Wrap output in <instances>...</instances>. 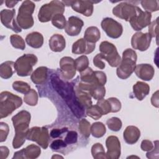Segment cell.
I'll return each instance as SVG.
<instances>
[{
	"mask_svg": "<svg viewBox=\"0 0 159 159\" xmlns=\"http://www.w3.org/2000/svg\"><path fill=\"white\" fill-rule=\"evenodd\" d=\"M51 82L53 88L64 99L73 113L78 118L83 117L84 113V107L79 102L71 84L63 81L55 74L51 76Z\"/></svg>",
	"mask_w": 159,
	"mask_h": 159,
	"instance_id": "1",
	"label": "cell"
},
{
	"mask_svg": "<svg viewBox=\"0 0 159 159\" xmlns=\"http://www.w3.org/2000/svg\"><path fill=\"white\" fill-rule=\"evenodd\" d=\"M31 116L30 112L22 110L12 117L13 126L15 130V135L12 141V147L17 149L24 143L28 130Z\"/></svg>",
	"mask_w": 159,
	"mask_h": 159,
	"instance_id": "2",
	"label": "cell"
},
{
	"mask_svg": "<svg viewBox=\"0 0 159 159\" xmlns=\"http://www.w3.org/2000/svg\"><path fill=\"white\" fill-rule=\"evenodd\" d=\"M137 59V55L134 50L125 49L122 53V58L116 70L117 76L122 80L128 78L135 70Z\"/></svg>",
	"mask_w": 159,
	"mask_h": 159,
	"instance_id": "3",
	"label": "cell"
},
{
	"mask_svg": "<svg viewBox=\"0 0 159 159\" xmlns=\"http://www.w3.org/2000/svg\"><path fill=\"white\" fill-rule=\"evenodd\" d=\"M22 104V100L20 97L9 91L1 92L0 94V118L7 117Z\"/></svg>",
	"mask_w": 159,
	"mask_h": 159,
	"instance_id": "4",
	"label": "cell"
},
{
	"mask_svg": "<svg viewBox=\"0 0 159 159\" xmlns=\"http://www.w3.org/2000/svg\"><path fill=\"white\" fill-rule=\"evenodd\" d=\"M35 7V4L29 0L24 1L19 7L16 20L21 29H28L34 25V22L32 14Z\"/></svg>",
	"mask_w": 159,
	"mask_h": 159,
	"instance_id": "5",
	"label": "cell"
},
{
	"mask_svg": "<svg viewBox=\"0 0 159 159\" xmlns=\"http://www.w3.org/2000/svg\"><path fill=\"white\" fill-rule=\"evenodd\" d=\"M64 12L65 4L62 1H52L42 6L38 13V19L41 22H47L51 20L55 14H63Z\"/></svg>",
	"mask_w": 159,
	"mask_h": 159,
	"instance_id": "6",
	"label": "cell"
},
{
	"mask_svg": "<svg viewBox=\"0 0 159 159\" xmlns=\"http://www.w3.org/2000/svg\"><path fill=\"white\" fill-rule=\"evenodd\" d=\"M37 61V57L34 54H24L19 57L14 63V69L17 75L23 77L29 76Z\"/></svg>",
	"mask_w": 159,
	"mask_h": 159,
	"instance_id": "7",
	"label": "cell"
},
{
	"mask_svg": "<svg viewBox=\"0 0 159 159\" xmlns=\"http://www.w3.org/2000/svg\"><path fill=\"white\" fill-rule=\"evenodd\" d=\"M99 50L102 60L107 61L111 66L117 67L119 65L121 58L116 47L113 43L103 41L99 45Z\"/></svg>",
	"mask_w": 159,
	"mask_h": 159,
	"instance_id": "8",
	"label": "cell"
},
{
	"mask_svg": "<svg viewBox=\"0 0 159 159\" xmlns=\"http://www.w3.org/2000/svg\"><path fill=\"white\" fill-rule=\"evenodd\" d=\"M26 139L35 142L42 148L46 149L50 140L48 129L45 127H33L28 130Z\"/></svg>",
	"mask_w": 159,
	"mask_h": 159,
	"instance_id": "9",
	"label": "cell"
},
{
	"mask_svg": "<svg viewBox=\"0 0 159 159\" xmlns=\"http://www.w3.org/2000/svg\"><path fill=\"white\" fill-rule=\"evenodd\" d=\"M138 8L128 2H122L112 9V13L116 17L129 22L137 14Z\"/></svg>",
	"mask_w": 159,
	"mask_h": 159,
	"instance_id": "10",
	"label": "cell"
},
{
	"mask_svg": "<svg viewBox=\"0 0 159 159\" xmlns=\"http://www.w3.org/2000/svg\"><path fill=\"white\" fill-rule=\"evenodd\" d=\"M101 25L106 35L110 38L117 39L122 34V25L112 18L106 17L103 19Z\"/></svg>",
	"mask_w": 159,
	"mask_h": 159,
	"instance_id": "11",
	"label": "cell"
},
{
	"mask_svg": "<svg viewBox=\"0 0 159 159\" xmlns=\"http://www.w3.org/2000/svg\"><path fill=\"white\" fill-rule=\"evenodd\" d=\"M65 6H70L73 11L83 14L84 16L89 17L93 14L94 6L93 4L95 2L93 1H63Z\"/></svg>",
	"mask_w": 159,
	"mask_h": 159,
	"instance_id": "12",
	"label": "cell"
},
{
	"mask_svg": "<svg viewBox=\"0 0 159 159\" xmlns=\"http://www.w3.org/2000/svg\"><path fill=\"white\" fill-rule=\"evenodd\" d=\"M151 18L152 14L150 12L143 11L139 7L137 14L130 20L129 22L134 30L140 31L150 24Z\"/></svg>",
	"mask_w": 159,
	"mask_h": 159,
	"instance_id": "13",
	"label": "cell"
},
{
	"mask_svg": "<svg viewBox=\"0 0 159 159\" xmlns=\"http://www.w3.org/2000/svg\"><path fill=\"white\" fill-rule=\"evenodd\" d=\"M16 10L12 9H2L0 12L1 23L6 27L12 30L16 33H19L22 31L21 28L17 23L15 19Z\"/></svg>",
	"mask_w": 159,
	"mask_h": 159,
	"instance_id": "14",
	"label": "cell"
},
{
	"mask_svg": "<svg viewBox=\"0 0 159 159\" xmlns=\"http://www.w3.org/2000/svg\"><path fill=\"white\" fill-rule=\"evenodd\" d=\"M151 40L152 37L148 33L138 32L132 35L131 45L134 49L143 52L149 48Z\"/></svg>",
	"mask_w": 159,
	"mask_h": 159,
	"instance_id": "15",
	"label": "cell"
},
{
	"mask_svg": "<svg viewBox=\"0 0 159 159\" xmlns=\"http://www.w3.org/2000/svg\"><path fill=\"white\" fill-rule=\"evenodd\" d=\"M60 73L63 79L71 80L76 75L75 60L70 57H64L60 61Z\"/></svg>",
	"mask_w": 159,
	"mask_h": 159,
	"instance_id": "16",
	"label": "cell"
},
{
	"mask_svg": "<svg viewBox=\"0 0 159 159\" xmlns=\"http://www.w3.org/2000/svg\"><path fill=\"white\" fill-rule=\"evenodd\" d=\"M106 146L107 147V158L117 159L120 157V143L116 136H109L106 140Z\"/></svg>",
	"mask_w": 159,
	"mask_h": 159,
	"instance_id": "17",
	"label": "cell"
},
{
	"mask_svg": "<svg viewBox=\"0 0 159 159\" xmlns=\"http://www.w3.org/2000/svg\"><path fill=\"white\" fill-rule=\"evenodd\" d=\"M40 153L41 149L39 146L35 144H30L26 148L15 152L12 158L34 159L38 158Z\"/></svg>",
	"mask_w": 159,
	"mask_h": 159,
	"instance_id": "18",
	"label": "cell"
},
{
	"mask_svg": "<svg viewBox=\"0 0 159 159\" xmlns=\"http://www.w3.org/2000/svg\"><path fill=\"white\" fill-rule=\"evenodd\" d=\"M84 25L83 21L76 16H71L66 22L65 30L70 36H76L81 32Z\"/></svg>",
	"mask_w": 159,
	"mask_h": 159,
	"instance_id": "19",
	"label": "cell"
},
{
	"mask_svg": "<svg viewBox=\"0 0 159 159\" xmlns=\"http://www.w3.org/2000/svg\"><path fill=\"white\" fill-rule=\"evenodd\" d=\"M95 43H91L84 39H80L73 43L71 52L74 54H89L94 51L95 49Z\"/></svg>",
	"mask_w": 159,
	"mask_h": 159,
	"instance_id": "20",
	"label": "cell"
},
{
	"mask_svg": "<svg viewBox=\"0 0 159 159\" xmlns=\"http://www.w3.org/2000/svg\"><path fill=\"white\" fill-rule=\"evenodd\" d=\"M134 71L137 76L143 81H150L155 74L154 68L152 65L148 63L136 65Z\"/></svg>",
	"mask_w": 159,
	"mask_h": 159,
	"instance_id": "21",
	"label": "cell"
},
{
	"mask_svg": "<svg viewBox=\"0 0 159 159\" xmlns=\"http://www.w3.org/2000/svg\"><path fill=\"white\" fill-rule=\"evenodd\" d=\"M140 137V130L134 125L127 126L123 133V137L125 142L129 145L135 143L139 140Z\"/></svg>",
	"mask_w": 159,
	"mask_h": 159,
	"instance_id": "22",
	"label": "cell"
},
{
	"mask_svg": "<svg viewBox=\"0 0 159 159\" xmlns=\"http://www.w3.org/2000/svg\"><path fill=\"white\" fill-rule=\"evenodd\" d=\"M49 47L55 52H62L66 47V41L64 37L59 34H53L49 39Z\"/></svg>",
	"mask_w": 159,
	"mask_h": 159,
	"instance_id": "23",
	"label": "cell"
},
{
	"mask_svg": "<svg viewBox=\"0 0 159 159\" xmlns=\"http://www.w3.org/2000/svg\"><path fill=\"white\" fill-rule=\"evenodd\" d=\"M149 92L150 86L144 82L137 81L133 86V93L139 101H142L148 94Z\"/></svg>",
	"mask_w": 159,
	"mask_h": 159,
	"instance_id": "24",
	"label": "cell"
},
{
	"mask_svg": "<svg viewBox=\"0 0 159 159\" xmlns=\"http://www.w3.org/2000/svg\"><path fill=\"white\" fill-rule=\"evenodd\" d=\"M25 42L29 46L34 48H39L43 43V37L40 32H33L26 36Z\"/></svg>",
	"mask_w": 159,
	"mask_h": 159,
	"instance_id": "25",
	"label": "cell"
},
{
	"mask_svg": "<svg viewBox=\"0 0 159 159\" xmlns=\"http://www.w3.org/2000/svg\"><path fill=\"white\" fill-rule=\"evenodd\" d=\"M48 68L46 66L38 67L31 75L32 81L36 84H43L47 79Z\"/></svg>",
	"mask_w": 159,
	"mask_h": 159,
	"instance_id": "26",
	"label": "cell"
},
{
	"mask_svg": "<svg viewBox=\"0 0 159 159\" xmlns=\"http://www.w3.org/2000/svg\"><path fill=\"white\" fill-rule=\"evenodd\" d=\"M75 93L79 102L84 108H88L92 105L91 96L89 92L81 90L76 87Z\"/></svg>",
	"mask_w": 159,
	"mask_h": 159,
	"instance_id": "27",
	"label": "cell"
},
{
	"mask_svg": "<svg viewBox=\"0 0 159 159\" xmlns=\"http://www.w3.org/2000/svg\"><path fill=\"white\" fill-rule=\"evenodd\" d=\"M101 37V33L99 29L95 26H91L88 27L84 35V39L87 42L95 43L97 42Z\"/></svg>",
	"mask_w": 159,
	"mask_h": 159,
	"instance_id": "28",
	"label": "cell"
},
{
	"mask_svg": "<svg viewBox=\"0 0 159 159\" xmlns=\"http://www.w3.org/2000/svg\"><path fill=\"white\" fill-rule=\"evenodd\" d=\"M14 62L12 61H7L0 65V76L3 79L10 78L15 72Z\"/></svg>",
	"mask_w": 159,
	"mask_h": 159,
	"instance_id": "29",
	"label": "cell"
},
{
	"mask_svg": "<svg viewBox=\"0 0 159 159\" xmlns=\"http://www.w3.org/2000/svg\"><path fill=\"white\" fill-rule=\"evenodd\" d=\"M89 93L94 99L99 100L105 96L106 89L104 86H101L96 83H89Z\"/></svg>",
	"mask_w": 159,
	"mask_h": 159,
	"instance_id": "30",
	"label": "cell"
},
{
	"mask_svg": "<svg viewBox=\"0 0 159 159\" xmlns=\"http://www.w3.org/2000/svg\"><path fill=\"white\" fill-rule=\"evenodd\" d=\"M90 130L92 135L96 138L102 137L106 132L105 125L101 122H96L92 124Z\"/></svg>",
	"mask_w": 159,
	"mask_h": 159,
	"instance_id": "31",
	"label": "cell"
},
{
	"mask_svg": "<svg viewBox=\"0 0 159 159\" xmlns=\"http://www.w3.org/2000/svg\"><path fill=\"white\" fill-rule=\"evenodd\" d=\"M91 154L94 159H106V153L102 145L100 143H94L91 147Z\"/></svg>",
	"mask_w": 159,
	"mask_h": 159,
	"instance_id": "32",
	"label": "cell"
},
{
	"mask_svg": "<svg viewBox=\"0 0 159 159\" xmlns=\"http://www.w3.org/2000/svg\"><path fill=\"white\" fill-rule=\"evenodd\" d=\"M80 80L81 82L86 83H96L95 82L94 71L89 67L80 73Z\"/></svg>",
	"mask_w": 159,
	"mask_h": 159,
	"instance_id": "33",
	"label": "cell"
},
{
	"mask_svg": "<svg viewBox=\"0 0 159 159\" xmlns=\"http://www.w3.org/2000/svg\"><path fill=\"white\" fill-rule=\"evenodd\" d=\"M91 125L89 121L86 119H81L78 124L80 133L85 138H88L91 134Z\"/></svg>",
	"mask_w": 159,
	"mask_h": 159,
	"instance_id": "34",
	"label": "cell"
},
{
	"mask_svg": "<svg viewBox=\"0 0 159 159\" xmlns=\"http://www.w3.org/2000/svg\"><path fill=\"white\" fill-rule=\"evenodd\" d=\"M24 101L29 106H34L37 105L38 102V94L36 91L34 89H31L27 94H25Z\"/></svg>",
	"mask_w": 159,
	"mask_h": 159,
	"instance_id": "35",
	"label": "cell"
},
{
	"mask_svg": "<svg viewBox=\"0 0 159 159\" xmlns=\"http://www.w3.org/2000/svg\"><path fill=\"white\" fill-rule=\"evenodd\" d=\"M10 42L12 46L17 49L23 50L25 48V41L22 37L17 34L11 35L10 37Z\"/></svg>",
	"mask_w": 159,
	"mask_h": 159,
	"instance_id": "36",
	"label": "cell"
},
{
	"mask_svg": "<svg viewBox=\"0 0 159 159\" xmlns=\"http://www.w3.org/2000/svg\"><path fill=\"white\" fill-rule=\"evenodd\" d=\"M76 70L79 72H81L88 68L89 60L86 55H81L75 60Z\"/></svg>",
	"mask_w": 159,
	"mask_h": 159,
	"instance_id": "37",
	"label": "cell"
},
{
	"mask_svg": "<svg viewBox=\"0 0 159 159\" xmlns=\"http://www.w3.org/2000/svg\"><path fill=\"white\" fill-rule=\"evenodd\" d=\"M142 6L145 10V11L152 12L158 11L159 9V2L158 1H142L140 2Z\"/></svg>",
	"mask_w": 159,
	"mask_h": 159,
	"instance_id": "38",
	"label": "cell"
},
{
	"mask_svg": "<svg viewBox=\"0 0 159 159\" xmlns=\"http://www.w3.org/2000/svg\"><path fill=\"white\" fill-rule=\"evenodd\" d=\"M13 89L20 93L27 94L31 89L30 86L26 82L22 81H16L12 83Z\"/></svg>",
	"mask_w": 159,
	"mask_h": 159,
	"instance_id": "39",
	"label": "cell"
},
{
	"mask_svg": "<svg viewBox=\"0 0 159 159\" xmlns=\"http://www.w3.org/2000/svg\"><path fill=\"white\" fill-rule=\"evenodd\" d=\"M51 21L52 25L59 29H65L66 24L65 17L61 14H55L52 17Z\"/></svg>",
	"mask_w": 159,
	"mask_h": 159,
	"instance_id": "40",
	"label": "cell"
},
{
	"mask_svg": "<svg viewBox=\"0 0 159 159\" xmlns=\"http://www.w3.org/2000/svg\"><path fill=\"white\" fill-rule=\"evenodd\" d=\"M106 124L111 130L114 132L120 130L122 125L121 120L116 117H113L107 119L106 121Z\"/></svg>",
	"mask_w": 159,
	"mask_h": 159,
	"instance_id": "41",
	"label": "cell"
},
{
	"mask_svg": "<svg viewBox=\"0 0 159 159\" xmlns=\"http://www.w3.org/2000/svg\"><path fill=\"white\" fill-rule=\"evenodd\" d=\"M86 114L87 116L94 120H98L100 119L102 116L100 109L96 104L91 105V106L86 108Z\"/></svg>",
	"mask_w": 159,
	"mask_h": 159,
	"instance_id": "42",
	"label": "cell"
},
{
	"mask_svg": "<svg viewBox=\"0 0 159 159\" xmlns=\"http://www.w3.org/2000/svg\"><path fill=\"white\" fill-rule=\"evenodd\" d=\"M96 105L100 109L102 115H106L109 112H111V107L109 102L107 99H104L103 98L98 100Z\"/></svg>",
	"mask_w": 159,
	"mask_h": 159,
	"instance_id": "43",
	"label": "cell"
},
{
	"mask_svg": "<svg viewBox=\"0 0 159 159\" xmlns=\"http://www.w3.org/2000/svg\"><path fill=\"white\" fill-rule=\"evenodd\" d=\"M158 18H157L155 20L150 22V24L148 25V34L150 35V36L152 37L156 38L157 43L158 44Z\"/></svg>",
	"mask_w": 159,
	"mask_h": 159,
	"instance_id": "44",
	"label": "cell"
},
{
	"mask_svg": "<svg viewBox=\"0 0 159 159\" xmlns=\"http://www.w3.org/2000/svg\"><path fill=\"white\" fill-rule=\"evenodd\" d=\"M78 140V134L75 130H70L67 132L65 137V142L66 145L74 144L77 142Z\"/></svg>",
	"mask_w": 159,
	"mask_h": 159,
	"instance_id": "45",
	"label": "cell"
},
{
	"mask_svg": "<svg viewBox=\"0 0 159 159\" xmlns=\"http://www.w3.org/2000/svg\"><path fill=\"white\" fill-rule=\"evenodd\" d=\"M109 102L111 107V112H117L121 109V102L116 98H109L107 99Z\"/></svg>",
	"mask_w": 159,
	"mask_h": 159,
	"instance_id": "46",
	"label": "cell"
},
{
	"mask_svg": "<svg viewBox=\"0 0 159 159\" xmlns=\"http://www.w3.org/2000/svg\"><path fill=\"white\" fill-rule=\"evenodd\" d=\"M95 82L99 85L104 86L107 81L106 74L101 71H94Z\"/></svg>",
	"mask_w": 159,
	"mask_h": 159,
	"instance_id": "47",
	"label": "cell"
},
{
	"mask_svg": "<svg viewBox=\"0 0 159 159\" xmlns=\"http://www.w3.org/2000/svg\"><path fill=\"white\" fill-rule=\"evenodd\" d=\"M9 129L8 125L5 122H0V134H1L0 142H3L6 140L9 134Z\"/></svg>",
	"mask_w": 159,
	"mask_h": 159,
	"instance_id": "48",
	"label": "cell"
},
{
	"mask_svg": "<svg viewBox=\"0 0 159 159\" xmlns=\"http://www.w3.org/2000/svg\"><path fill=\"white\" fill-rule=\"evenodd\" d=\"M67 145L65 142L64 140L61 139H56L54 140L50 144V147L52 150L58 151L60 149H63L65 147H66Z\"/></svg>",
	"mask_w": 159,
	"mask_h": 159,
	"instance_id": "49",
	"label": "cell"
},
{
	"mask_svg": "<svg viewBox=\"0 0 159 159\" xmlns=\"http://www.w3.org/2000/svg\"><path fill=\"white\" fill-rule=\"evenodd\" d=\"M158 141L156 140L154 142L155 143V146L153 148L152 150H151L150 151H148L147 154L146 156L148 158H150V159H154V158H158Z\"/></svg>",
	"mask_w": 159,
	"mask_h": 159,
	"instance_id": "50",
	"label": "cell"
},
{
	"mask_svg": "<svg viewBox=\"0 0 159 159\" xmlns=\"http://www.w3.org/2000/svg\"><path fill=\"white\" fill-rule=\"evenodd\" d=\"M93 64L97 68L102 70L105 68V63L102 61V58L101 57V53L97 54L94 58H93Z\"/></svg>",
	"mask_w": 159,
	"mask_h": 159,
	"instance_id": "51",
	"label": "cell"
},
{
	"mask_svg": "<svg viewBox=\"0 0 159 159\" xmlns=\"http://www.w3.org/2000/svg\"><path fill=\"white\" fill-rule=\"evenodd\" d=\"M67 131H68L67 127H63L62 129H53L50 131V135L52 138L56 139Z\"/></svg>",
	"mask_w": 159,
	"mask_h": 159,
	"instance_id": "52",
	"label": "cell"
},
{
	"mask_svg": "<svg viewBox=\"0 0 159 159\" xmlns=\"http://www.w3.org/2000/svg\"><path fill=\"white\" fill-rule=\"evenodd\" d=\"M154 147L153 143L149 140H143L141 142L140 148L143 151L148 152L153 149Z\"/></svg>",
	"mask_w": 159,
	"mask_h": 159,
	"instance_id": "53",
	"label": "cell"
},
{
	"mask_svg": "<svg viewBox=\"0 0 159 159\" xmlns=\"http://www.w3.org/2000/svg\"><path fill=\"white\" fill-rule=\"evenodd\" d=\"M0 152H1V155H0L1 159H5L8 157L9 150L7 147L1 146L0 147Z\"/></svg>",
	"mask_w": 159,
	"mask_h": 159,
	"instance_id": "54",
	"label": "cell"
},
{
	"mask_svg": "<svg viewBox=\"0 0 159 159\" xmlns=\"http://www.w3.org/2000/svg\"><path fill=\"white\" fill-rule=\"evenodd\" d=\"M158 91H157L152 96L151 98V102L152 104L156 107H158Z\"/></svg>",
	"mask_w": 159,
	"mask_h": 159,
	"instance_id": "55",
	"label": "cell"
},
{
	"mask_svg": "<svg viewBox=\"0 0 159 159\" xmlns=\"http://www.w3.org/2000/svg\"><path fill=\"white\" fill-rule=\"evenodd\" d=\"M6 3V6L7 7L9 8H12L14 6H16V4L18 3V1H5Z\"/></svg>",
	"mask_w": 159,
	"mask_h": 159,
	"instance_id": "56",
	"label": "cell"
},
{
	"mask_svg": "<svg viewBox=\"0 0 159 159\" xmlns=\"http://www.w3.org/2000/svg\"><path fill=\"white\" fill-rule=\"evenodd\" d=\"M63 158V157H61V156H60V155H53L52 157V158Z\"/></svg>",
	"mask_w": 159,
	"mask_h": 159,
	"instance_id": "57",
	"label": "cell"
}]
</instances>
